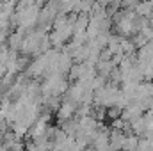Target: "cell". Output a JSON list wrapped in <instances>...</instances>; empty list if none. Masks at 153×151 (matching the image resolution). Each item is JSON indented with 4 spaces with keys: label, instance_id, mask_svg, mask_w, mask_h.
Wrapping results in <instances>:
<instances>
[{
    "label": "cell",
    "instance_id": "cell-1",
    "mask_svg": "<svg viewBox=\"0 0 153 151\" xmlns=\"http://www.w3.org/2000/svg\"><path fill=\"white\" fill-rule=\"evenodd\" d=\"M75 112H76L75 103H71V101H68V100H62V105H61V109L57 110V119H59L61 123H66V121H70V119L75 117Z\"/></svg>",
    "mask_w": 153,
    "mask_h": 151
},
{
    "label": "cell",
    "instance_id": "cell-6",
    "mask_svg": "<svg viewBox=\"0 0 153 151\" xmlns=\"http://www.w3.org/2000/svg\"><path fill=\"white\" fill-rule=\"evenodd\" d=\"M139 142H141V139H139L137 135L126 133V141H125V148H123V151H137Z\"/></svg>",
    "mask_w": 153,
    "mask_h": 151
},
{
    "label": "cell",
    "instance_id": "cell-2",
    "mask_svg": "<svg viewBox=\"0 0 153 151\" xmlns=\"http://www.w3.org/2000/svg\"><path fill=\"white\" fill-rule=\"evenodd\" d=\"M125 141H126V133L123 130H114V128L111 130V150L123 151Z\"/></svg>",
    "mask_w": 153,
    "mask_h": 151
},
{
    "label": "cell",
    "instance_id": "cell-4",
    "mask_svg": "<svg viewBox=\"0 0 153 151\" xmlns=\"http://www.w3.org/2000/svg\"><path fill=\"white\" fill-rule=\"evenodd\" d=\"M116 68H117V66H116L112 61H102V59H100L98 64H96V73L100 76H103V78L109 82V76H111V73L114 71Z\"/></svg>",
    "mask_w": 153,
    "mask_h": 151
},
{
    "label": "cell",
    "instance_id": "cell-7",
    "mask_svg": "<svg viewBox=\"0 0 153 151\" xmlns=\"http://www.w3.org/2000/svg\"><path fill=\"white\" fill-rule=\"evenodd\" d=\"M121 114H123V110H119L117 107H111V109H107V117H109L111 121H117V119H121Z\"/></svg>",
    "mask_w": 153,
    "mask_h": 151
},
{
    "label": "cell",
    "instance_id": "cell-8",
    "mask_svg": "<svg viewBox=\"0 0 153 151\" xmlns=\"http://www.w3.org/2000/svg\"><path fill=\"white\" fill-rule=\"evenodd\" d=\"M25 151H39V148H38V144L30 139V141L25 142Z\"/></svg>",
    "mask_w": 153,
    "mask_h": 151
},
{
    "label": "cell",
    "instance_id": "cell-9",
    "mask_svg": "<svg viewBox=\"0 0 153 151\" xmlns=\"http://www.w3.org/2000/svg\"><path fill=\"white\" fill-rule=\"evenodd\" d=\"M152 84H153V82H152Z\"/></svg>",
    "mask_w": 153,
    "mask_h": 151
},
{
    "label": "cell",
    "instance_id": "cell-5",
    "mask_svg": "<svg viewBox=\"0 0 153 151\" xmlns=\"http://www.w3.org/2000/svg\"><path fill=\"white\" fill-rule=\"evenodd\" d=\"M135 14L141 16V18L150 20L153 16V2H139V5L135 9Z\"/></svg>",
    "mask_w": 153,
    "mask_h": 151
},
{
    "label": "cell",
    "instance_id": "cell-3",
    "mask_svg": "<svg viewBox=\"0 0 153 151\" xmlns=\"http://www.w3.org/2000/svg\"><path fill=\"white\" fill-rule=\"evenodd\" d=\"M71 68H73V59H71V55H70L68 52H62V53L59 55V61H57V70H59V73H61V75H66V73L71 71Z\"/></svg>",
    "mask_w": 153,
    "mask_h": 151
}]
</instances>
